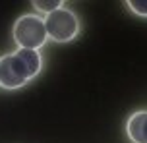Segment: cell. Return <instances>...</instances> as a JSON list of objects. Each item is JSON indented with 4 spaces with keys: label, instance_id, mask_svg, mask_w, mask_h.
<instances>
[{
    "label": "cell",
    "instance_id": "2",
    "mask_svg": "<svg viewBox=\"0 0 147 143\" xmlns=\"http://www.w3.org/2000/svg\"><path fill=\"white\" fill-rule=\"evenodd\" d=\"M45 27L49 39H52L54 43H70L80 33V19L72 10L62 6L56 12L45 15Z\"/></svg>",
    "mask_w": 147,
    "mask_h": 143
},
{
    "label": "cell",
    "instance_id": "5",
    "mask_svg": "<svg viewBox=\"0 0 147 143\" xmlns=\"http://www.w3.org/2000/svg\"><path fill=\"white\" fill-rule=\"evenodd\" d=\"M64 4L60 2V0H45V2H41V0H35L33 2V8H35L37 12H41V14L49 15L52 14V12H56L58 8H62Z\"/></svg>",
    "mask_w": 147,
    "mask_h": 143
},
{
    "label": "cell",
    "instance_id": "3",
    "mask_svg": "<svg viewBox=\"0 0 147 143\" xmlns=\"http://www.w3.org/2000/svg\"><path fill=\"white\" fill-rule=\"evenodd\" d=\"M33 79L31 72L27 70L22 56L16 52L4 54L0 58V87L4 89H20L27 81Z\"/></svg>",
    "mask_w": 147,
    "mask_h": 143
},
{
    "label": "cell",
    "instance_id": "4",
    "mask_svg": "<svg viewBox=\"0 0 147 143\" xmlns=\"http://www.w3.org/2000/svg\"><path fill=\"white\" fill-rule=\"evenodd\" d=\"M126 134L134 143H147V110L134 112L126 122Z\"/></svg>",
    "mask_w": 147,
    "mask_h": 143
},
{
    "label": "cell",
    "instance_id": "1",
    "mask_svg": "<svg viewBox=\"0 0 147 143\" xmlns=\"http://www.w3.org/2000/svg\"><path fill=\"white\" fill-rule=\"evenodd\" d=\"M12 37L18 48H29V50H39L47 43L49 33L45 27V17L39 14H23L20 15L14 23Z\"/></svg>",
    "mask_w": 147,
    "mask_h": 143
},
{
    "label": "cell",
    "instance_id": "6",
    "mask_svg": "<svg viewBox=\"0 0 147 143\" xmlns=\"http://www.w3.org/2000/svg\"><path fill=\"white\" fill-rule=\"evenodd\" d=\"M128 8L134 14L147 17V0H132V2H128Z\"/></svg>",
    "mask_w": 147,
    "mask_h": 143
}]
</instances>
